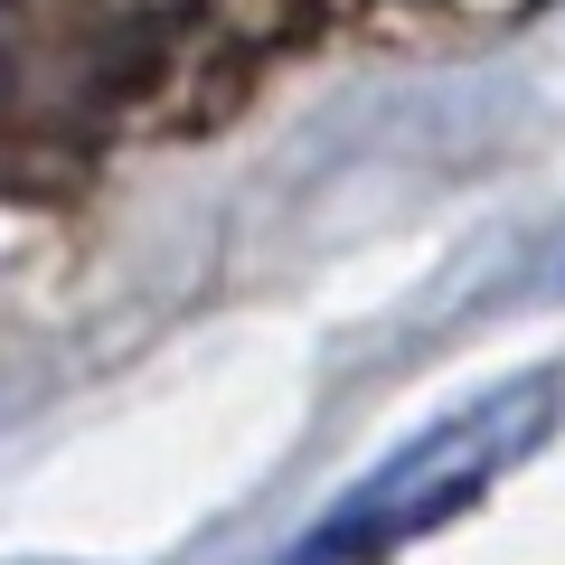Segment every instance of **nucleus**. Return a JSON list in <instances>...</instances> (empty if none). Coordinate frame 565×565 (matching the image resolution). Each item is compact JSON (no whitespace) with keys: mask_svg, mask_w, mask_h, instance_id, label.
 <instances>
[{"mask_svg":"<svg viewBox=\"0 0 565 565\" xmlns=\"http://www.w3.org/2000/svg\"><path fill=\"white\" fill-rule=\"evenodd\" d=\"M556 415H565L556 377H519V386H490V396L452 405V415L424 424L405 452H386L349 500H330V519L302 537V556L311 565H377V556H396V546L452 527L471 500H490V490L556 434Z\"/></svg>","mask_w":565,"mask_h":565,"instance_id":"nucleus-1","label":"nucleus"}]
</instances>
